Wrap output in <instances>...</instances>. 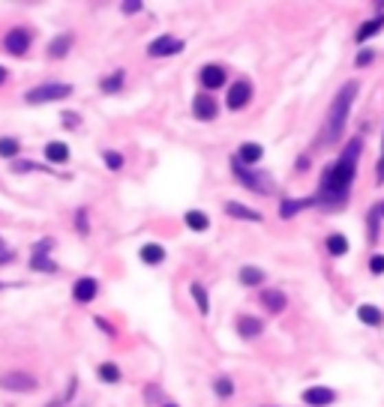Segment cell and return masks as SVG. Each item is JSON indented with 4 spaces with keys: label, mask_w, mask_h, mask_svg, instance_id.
Wrapping results in <instances>:
<instances>
[{
    "label": "cell",
    "mask_w": 384,
    "mask_h": 407,
    "mask_svg": "<svg viewBox=\"0 0 384 407\" xmlns=\"http://www.w3.org/2000/svg\"><path fill=\"white\" fill-rule=\"evenodd\" d=\"M379 219H381V207H372V213H370V240L372 243L379 240Z\"/></svg>",
    "instance_id": "cell-32"
},
{
    "label": "cell",
    "mask_w": 384,
    "mask_h": 407,
    "mask_svg": "<svg viewBox=\"0 0 384 407\" xmlns=\"http://www.w3.org/2000/svg\"><path fill=\"white\" fill-rule=\"evenodd\" d=\"M120 87H124V72H111V75L102 81L105 93H114V90H120Z\"/></svg>",
    "instance_id": "cell-29"
},
{
    "label": "cell",
    "mask_w": 384,
    "mask_h": 407,
    "mask_svg": "<svg viewBox=\"0 0 384 407\" xmlns=\"http://www.w3.org/2000/svg\"><path fill=\"white\" fill-rule=\"evenodd\" d=\"M225 213H228V216H234V219L261 222V213H258V210H249V207H243V204H234V201H228V204H225Z\"/></svg>",
    "instance_id": "cell-19"
},
{
    "label": "cell",
    "mask_w": 384,
    "mask_h": 407,
    "mask_svg": "<svg viewBox=\"0 0 384 407\" xmlns=\"http://www.w3.org/2000/svg\"><path fill=\"white\" fill-rule=\"evenodd\" d=\"M6 78H10V72H6V69H3V66H0V84H3V81H6Z\"/></svg>",
    "instance_id": "cell-42"
},
{
    "label": "cell",
    "mask_w": 384,
    "mask_h": 407,
    "mask_svg": "<svg viewBox=\"0 0 384 407\" xmlns=\"http://www.w3.org/2000/svg\"><path fill=\"white\" fill-rule=\"evenodd\" d=\"M30 30H24V27H15V30H10L6 33V39H3V45H6V51L10 54H27V48H30Z\"/></svg>",
    "instance_id": "cell-9"
},
{
    "label": "cell",
    "mask_w": 384,
    "mask_h": 407,
    "mask_svg": "<svg viewBox=\"0 0 384 407\" xmlns=\"http://www.w3.org/2000/svg\"><path fill=\"white\" fill-rule=\"evenodd\" d=\"M183 222H186V225H190L192 231H207V228H210V219H207V216H204L201 210H190V213L183 216Z\"/></svg>",
    "instance_id": "cell-24"
},
{
    "label": "cell",
    "mask_w": 384,
    "mask_h": 407,
    "mask_svg": "<svg viewBox=\"0 0 384 407\" xmlns=\"http://www.w3.org/2000/svg\"><path fill=\"white\" fill-rule=\"evenodd\" d=\"M337 402V393L330 386H309L304 393V404H313V407H328Z\"/></svg>",
    "instance_id": "cell-10"
},
{
    "label": "cell",
    "mask_w": 384,
    "mask_h": 407,
    "mask_svg": "<svg viewBox=\"0 0 384 407\" xmlns=\"http://www.w3.org/2000/svg\"><path fill=\"white\" fill-rule=\"evenodd\" d=\"M249 99H252V84L247 78H240V81H234L231 84V90H228V108H231V111H240L243 105H249Z\"/></svg>",
    "instance_id": "cell-8"
},
{
    "label": "cell",
    "mask_w": 384,
    "mask_h": 407,
    "mask_svg": "<svg viewBox=\"0 0 384 407\" xmlns=\"http://www.w3.org/2000/svg\"><path fill=\"white\" fill-rule=\"evenodd\" d=\"M142 261L144 264H150V267H157V264H162V257H166V248H162L159 243H147V246H142Z\"/></svg>",
    "instance_id": "cell-22"
},
{
    "label": "cell",
    "mask_w": 384,
    "mask_h": 407,
    "mask_svg": "<svg viewBox=\"0 0 384 407\" xmlns=\"http://www.w3.org/2000/svg\"><path fill=\"white\" fill-rule=\"evenodd\" d=\"M166 407H177V404H166Z\"/></svg>",
    "instance_id": "cell-43"
},
{
    "label": "cell",
    "mask_w": 384,
    "mask_h": 407,
    "mask_svg": "<svg viewBox=\"0 0 384 407\" xmlns=\"http://www.w3.org/2000/svg\"><path fill=\"white\" fill-rule=\"evenodd\" d=\"M375 174H379V177H375V180H379V183H384V141H381V159H379V171H375Z\"/></svg>",
    "instance_id": "cell-39"
},
{
    "label": "cell",
    "mask_w": 384,
    "mask_h": 407,
    "mask_svg": "<svg viewBox=\"0 0 384 407\" xmlns=\"http://www.w3.org/2000/svg\"><path fill=\"white\" fill-rule=\"evenodd\" d=\"M100 377L109 380V384H117V380H120V369L114 362H102L100 365Z\"/></svg>",
    "instance_id": "cell-28"
},
{
    "label": "cell",
    "mask_w": 384,
    "mask_h": 407,
    "mask_svg": "<svg viewBox=\"0 0 384 407\" xmlns=\"http://www.w3.org/2000/svg\"><path fill=\"white\" fill-rule=\"evenodd\" d=\"M357 318H361V323H366V327H381L384 312L379 305H357Z\"/></svg>",
    "instance_id": "cell-15"
},
{
    "label": "cell",
    "mask_w": 384,
    "mask_h": 407,
    "mask_svg": "<svg viewBox=\"0 0 384 407\" xmlns=\"http://www.w3.org/2000/svg\"><path fill=\"white\" fill-rule=\"evenodd\" d=\"M0 288H3V285H0Z\"/></svg>",
    "instance_id": "cell-45"
},
{
    "label": "cell",
    "mask_w": 384,
    "mask_h": 407,
    "mask_svg": "<svg viewBox=\"0 0 384 407\" xmlns=\"http://www.w3.org/2000/svg\"><path fill=\"white\" fill-rule=\"evenodd\" d=\"M381 216H384V204H381Z\"/></svg>",
    "instance_id": "cell-44"
},
{
    "label": "cell",
    "mask_w": 384,
    "mask_h": 407,
    "mask_svg": "<svg viewBox=\"0 0 384 407\" xmlns=\"http://www.w3.org/2000/svg\"><path fill=\"white\" fill-rule=\"evenodd\" d=\"M261 303H264L267 312L280 314L285 309V294H282V290H264V294H261Z\"/></svg>",
    "instance_id": "cell-18"
},
{
    "label": "cell",
    "mask_w": 384,
    "mask_h": 407,
    "mask_svg": "<svg viewBox=\"0 0 384 407\" xmlns=\"http://www.w3.org/2000/svg\"><path fill=\"white\" fill-rule=\"evenodd\" d=\"M372 57H375V51H361V54H357V66H370L372 63Z\"/></svg>",
    "instance_id": "cell-38"
},
{
    "label": "cell",
    "mask_w": 384,
    "mask_h": 407,
    "mask_svg": "<svg viewBox=\"0 0 384 407\" xmlns=\"http://www.w3.org/2000/svg\"><path fill=\"white\" fill-rule=\"evenodd\" d=\"M214 389H216V395H223V398H228V395H231V393H234V384H231V380H228V377H219V380H216V384H214Z\"/></svg>",
    "instance_id": "cell-33"
},
{
    "label": "cell",
    "mask_w": 384,
    "mask_h": 407,
    "mask_svg": "<svg viewBox=\"0 0 384 407\" xmlns=\"http://www.w3.org/2000/svg\"><path fill=\"white\" fill-rule=\"evenodd\" d=\"M381 27H384V19H381V15H375L372 21L361 24V30H357V43H366V39H370V36H375V33H379Z\"/></svg>",
    "instance_id": "cell-23"
},
{
    "label": "cell",
    "mask_w": 384,
    "mask_h": 407,
    "mask_svg": "<svg viewBox=\"0 0 384 407\" xmlns=\"http://www.w3.org/2000/svg\"><path fill=\"white\" fill-rule=\"evenodd\" d=\"M0 246H3V243H0Z\"/></svg>",
    "instance_id": "cell-46"
},
{
    "label": "cell",
    "mask_w": 384,
    "mask_h": 407,
    "mask_svg": "<svg viewBox=\"0 0 384 407\" xmlns=\"http://www.w3.org/2000/svg\"><path fill=\"white\" fill-rule=\"evenodd\" d=\"M306 207H315V198H313V195L304 198V201H282V204H280V216H282V219H291L294 213L306 210Z\"/></svg>",
    "instance_id": "cell-21"
},
{
    "label": "cell",
    "mask_w": 384,
    "mask_h": 407,
    "mask_svg": "<svg viewBox=\"0 0 384 407\" xmlns=\"http://www.w3.org/2000/svg\"><path fill=\"white\" fill-rule=\"evenodd\" d=\"M181 51H183V39L168 36V33H162V36H157L147 45V54L150 57H168V54H181Z\"/></svg>",
    "instance_id": "cell-7"
},
{
    "label": "cell",
    "mask_w": 384,
    "mask_h": 407,
    "mask_svg": "<svg viewBox=\"0 0 384 407\" xmlns=\"http://www.w3.org/2000/svg\"><path fill=\"white\" fill-rule=\"evenodd\" d=\"M190 294H192V300L199 303V312H201V314H207V312H210V303H207V290H204V288L199 285V281H192V285H190Z\"/></svg>",
    "instance_id": "cell-26"
},
{
    "label": "cell",
    "mask_w": 384,
    "mask_h": 407,
    "mask_svg": "<svg viewBox=\"0 0 384 407\" xmlns=\"http://www.w3.org/2000/svg\"><path fill=\"white\" fill-rule=\"evenodd\" d=\"M261 329H264V323H261L258 318H252V314H243V318L238 321V332H240V338H256Z\"/></svg>",
    "instance_id": "cell-16"
},
{
    "label": "cell",
    "mask_w": 384,
    "mask_h": 407,
    "mask_svg": "<svg viewBox=\"0 0 384 407\" xmlns=\"http://www.w3.org/2000/svg\"><path fill=\"white\" fill-rule=\"evenodd\" d=\"M15 171H48L43 165H34V162H15Z\"/></svg>",
    "instance_id": "cell-36"
},
{
    "label": "cell",
    "mask_w": 384,
    "mask_h": 407,
    "mask_svg": "<svg viewBox=\"0 0 384 407\" xmlns=\"http://www.w3.org/2000/svg\"><path fill=\"white\" fill-rule=\"evenodd\" d=\"M264 281V270H258V267H243L240 270V285H247V288H256Z\"/></svg>",
    "instance_id": "cell-25"
},
{
    "label": "cell",
    "mask_w": 384,
    "mask_h": 407,
    "mask_svg": "<svg viewBox=\"0 0 384 407\" xmlns=\"http://www.w3.org/2000/svg\"><path fill=\"white\" fill-rule=\"evenodd\" d=\"M0 389H10V393H34L36 377L27 375V371H6V375H0Z\"/></svg>",
    "instance_id": "cell-5"
},
{
    "label": "cell",
    "mask_w": 384,
    "mask_h": 407,
    "mask_svg": "<svg viewBox=\"0 0 384 407\" xmlns=\"http://www.w3.org/2000/svg\"><path fill=\"white\" fill-rule=\"evenodd\" d=\"M370 270L375 272V276H381V272H384V255H372V261H370Z\"/></svg>",
    "instance_id": "cell-35"
},
{
    "label": "cell",
    "mask_w": 384,
    "mask_h": 407,
    "mask_svg": "<svg viewBox=\"0 0 384 407\" xmlns=\"http://www.w3.org/2000/svg\"><path fill=\"white\" fill-rule=\"evenodd\" d=\"M45 159H48V162H54V165L69 162V147L63 144V141H52V144L45 147Z\"/></svg>",
    "instance_id": "cell-17"
},
{
    "label": "cell",
    "mask_w": 384,
    "mask_h": 407,
    "mask_svg": "<svg viewBox=\"0 0 384 407\" xmlns=\"http://www.w3.org/2000/svg\"><path fill=\"white\" fill-rule=\"evenodd\" d=\"M102 159H105V165H109L111 171H120V168H124V156L114 153V150H105V153H102Z\"/></svg>",
    "instance_id": "cell-31"
},
{
    "label": "cell",
    "mask_w": 384,
    "mask_h": 407,
    "mask_svg": "<svg viewBox=\"0 0 384 407\" xmlns=\"http://www.w3.org/2000/svg\"><path fill=\"white\" fill-rule=\"evenodd\" d=\"M15 153H19V141L15 138H0V156H3V159H12Z\"/></svg>",
    "instance_id": "cell-30"
},
{
    "label": "cell",
    "mask_w": 384,
    "mask_h": 407,
    "mask_svg": "<svg viewBox=\"0 0 384 407\" xmlns=\"http://www.w3.org/2000/svg\"><path fill=\"white\" fill-rule=\"evenodd\" d=\"M361 150H363L361 138H351L339 159L324 168L321 186H318V192L313 195L315 207H328V210H333V207H346L351 183H354V174H357V156H361Z\"/></svg>",
    "instance_id": "cell-1"
},
{
    "label": "cell",
    "mask_w": 384,
    "mask_h": 407,
    "mask_svg": "<svg viewBox=\"0 0 384 407\" xmlns=\"http://www.w3.org/2000/svg\"><path fill=\"white\" fill-rule=\"evenodd\" d=\"M354 96H357V81H348V84L333 96V102L328 108V117H324V126H321V135H318V141H315L318 147L337 144V138L342 135V129H346V120H348V111H351Z\"/></svg>",
    "instance_id": "cell-2"
},
{
    "label": "cell",
    "mask_w": 384,
    "mask_h": 407,
    "mask_svg": "<svg viewBox=\"0 0 384 407\" xmlns=\"http://www.w3.org/2000/svg\"><path fill=\"white\" fill-rule=\"evenodd\" d=\"M231 171H234V180L243 183L247 189H252V192H261V195H271L273 189H276V183L267 177V174H261V171H252L247 168V165H240L238 159L231 162Z\"/></svg>",
    "instance_id": "cell-3"
},
{
    "label": "cell",
    "mask_w": 384,
    "mask_h": 407,
    "mask_svg": "<svg viewBox=\"0 0 384 407\" xmlns=\"http://www.w3.org/2000/svg\"><path fill=\"white\" fill-rule=\"evenodd\" d=\"M96 294H100V281L91 279V276L78 279V281H76V288H72V296H76L78 303H91Z\"/></svg>",
    "instance_id": "cell-12"
},
{
    "label": "cell",
    "mask_w": 384,
    "mask_h": 407,
    "mask_svg": "<svg viewBox=\"0 0 384 407\" xmlns=\"http://www.w3.org/2000/svg\"><path fill=\"white\" fill-rule=\"evenodd\" d=\"M328 252L337 255V257H342V255L348 252V240L342 237V234H330V237H328Z\"/></svg>",
    "instance_id": "cell-27"
},
{
    "label": "cell",
    "mask_w": 384,
    "mask_h": 407,
    "mask_svg": "<svg viewBox=\"0 0 384 407\" xmlns=\"http://www.w3.org/2000/svg\"><path fill=\"white\" fill-rule=\"evenodd\" d=\"M76 228H78V234H87V231H91V225H87V213H84V210H78V213H76Z\"/></svg>",
    "instance_id": "cell-34"
},
{
    "label": "cell",
    "mask_w": 384,
    "mask_h": 407,
    "mask_svg": "<svg viewBox=\"0 0 384 407\" xmlns=\"http://www.w3.org/2000/svg\"><path fill=\"white\" fill-rule=\"evenodd\" d=\"M201 87L204 90H216V87H223L225 84V72H223V66H216V63H207L201 69Z\"/></svg>",
    "instance_id": "cell-13"
},
{
    "label": "cell",
    "mask_w": 384,
    "mask_h": 407,
    "mask_svg": "<svg viewBox=\"0 0 384 407\" xmlns=\"http://www.w3.org/2000/svg\"><path fill=\"white\" fill-rule=\"evenodd\" d=\"M261 156H264V147L256 144V141H247V144L238 147V162L240 165H252V162H258Z\"/></svg>",
    "instance_id": "cell-14"
},
{
    "label": "cell",
    "mask_w": 384,
    "mask_h": 407,
    "mask_svg": "<svg viewBox=\"0 0 384 407\" xmlns=\"http://www.w3.org/2000/svg\"><path fill=\"white\" fill-rule=\"evenodd\" d=\"M120 6H124V12H126V15H133V12L142 10L144 3H138V0H126V3H120Z\"/></svg>",
    "instance_id": "cell-37"
},
{
    "label": "cell",
    "mask_w": 384,
    "mask_h": 407,
    "mask_svg": "<svg viewBox=\"0 0 384 407\" xmlns=\"http://www.w3.org/2000/svg\"><path fill=\"white\" fill-rule=\"evenodd\" d=\"M72 96V87L69 84H57V81H48V84H39L34 90L24 93V102L30 105H43V102H60V99Z\"/></svg>",
    "instance_id": "cell-4"
},
{
    "label": "cell",
    "mask_w": 384,
    "mask_h": 407,
    "mask_svg": "<svg viewBox=\"0 0 384 407\" xmlns=\"http://www.w3.org/2000/svg\"><path fill=\"white\" fill-rule=\"evenodd\" d=\"M63 120H67V123H69V126H67V129H76V123H78V117H76V114H63Z\"/></svg>",
    "instance_id": "cell-40"
},
{
    "label": "cell",
    "mask_w": 384,
    "mask_h": 407,
    "mask_svg": "<svg viewBox=\"0 0 384 407\" xmlns=\"http://www.w3.org/2000/svg\"><path fill=\"white\" fill-rule=\"evenodd\" d=\"M6 261H12V252L10 248H0V264H6Z\"/></svg>",
    "instance_id": "cell-41"
},
{
    "label": "cell",
    "mask_w": 384,
    "mask_h": 407,
    "mask_svg": "<svg viewBox=\"0 0 384 407\" xmlns=\"http://www.w3.org/2000/svg\"><path fill=\"white\" fill-rule=\"evenodd\" d=\"M52 248H54V240L52 237H45V240H39V243L34 246V257H30V267L34 270H43V272H54L57 270V264L52 261Z\"/></svg>",
    "instance_id": "cell-6"
},
{
    "label": "cell",
    "mask_w": 384,
    "mask_h": 407,
    "mask_svg": "<svg viewBox=\"0 0 384 407\" xmlns=\"http://www.w3.org/2000/svg\"><path fill=\"white\" fill-rule=\"evenodd\" d=\"M69 48H72V33H60V36H54L48 43V57H63Z\"/></svg>",
    "instance_id": "cell-20"
},
{
    "label": "cell",
    "mask_w": 384,
    "mask_h": 407,
    "mask_svg": "<svg viewBox=\"0 0 384 407\" xmlns=\"http://www.w3.org/2000/svg\"><path fill=\"white\" fill-rule=\"evenodd\" d=\"M192 114L199 120H214L216 117V99L207 96V93H199L192 99Z\"/></svg>",
    "instance_id": "cell-11"
}]
</instances>
